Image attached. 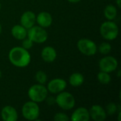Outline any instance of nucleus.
<instances>
[{
	"label": "nucleus",
	"instance_id": "nucleus-21",
	"mask_svg": "<svg viewBox=\"0 0 121 121\" xmlns=\"http://www.w3.org/2000/svg\"><path fill=\"white\" fill-rule=\"evenodd\" d=\"M111 45L107 42H104L100 44L99 47V51L102 55H108L111 51Z\"/></svg>",
	"mask_w": 121,
	"mask_h": 121
},
{
	"label": "nucleus",
	"instance_id": "nucleus-15",
	"mask_svg": "<svg viewBox=\"0 0 121 121\" xmlns=\"http://www.w3.org/2000/svg\"><path fill=\"white\" fill-rule=\"evenodd\" d=\"M41 57L45 62H52L57 57V52L54 48L51 46H46L41 51Z\"/></svg>",
	"mask_w": 121,
	"mask_h": 121
},
{
	"label": "nucleus",
	"instance_id": "nucleus-17",
	"mask_svg": "<svg viewBox=\"0 0 121 121\" xmlns=\"http://www.w3.org/2000/svg\"><path fill=\"white\" fill-rule=\"evenodd\" d=\"M84 82V77L82 74L79 72L73 73L69 78V82L71 86L74 87H78L83 84Z\"/></svg>",
	"mask_w": 121,
	"mask_h": 121
},
{
	"label": "nucleus",
	"instance_id": "nucleus-3",
	"mask_svg": "<svg viewBox=\"0 0 121 121\" xmlns=\"http://www.w3.org/2000/svg\"><path fill=\"white\" fill-rule=\"evenodd\" d=\"M48 91L43 84H37L31 86L28 91V96L30 101L36 103H40L45 101L48 96Z\"/></svg>",
	"mask_w": 121,
	"mask_h": 121
},
{
	"label": "nucleus",
	"instance_id": "nucleus-13",
	"mask_svg": "<svg viewBox=\"0 0 121 121\" xmlns=\"http://www.w3.org/2000/svg\"><path fill=\"white\" fill-rule=\"evenodd\" d=\"M70 119L73 121H89L90 116L89 111L84 107H79L72 113Z\"/></svg>",
	"mask_w": 121,
	"mask_h": 121
},
{
	"label": "nucleus",
	"instance_id": "nucleus-30",
	"mask_svg": "<svg viewBox=\"0 0 121 121\" xmlns=\"http://www.w3.org/2000/svg\"><path fill=\"white\" fill-rule=\"evenodd\" d=\"M118 77H121V70H119V71H118Z\"/></svg>",
	"mask_w": 121,
	"mask_h": 121
},
{
	"label": "nucleus",
	"instance_id": "nucleus-20",
	"mask_svg": "<svg viewBox=\"0 0 121 121\" xmlns=\"http://www.w3.org/2000/svg\"><path fill=\"white\" fill-rule=\"evenodd\" d=\"M35 79L38 84L44 85L46 83L47 79H48V77H47L46 73L42 70L38 71L35 74Z\"/></svg>",
	"mask_w": 121,
	"mask_h": 121
},
{
	"label": "nucleus",
	"instance_id": "nucleus-25",
	"mask_svg": "<svg viewBox=\"0 0 121 121\" xmlns=\"http://www.w3.org/2000/svg\"><path fill=\"white\" fill-rule=\"evenodd\" d=\"M45 100L47 101V103L48 105H54V104L55 103V98H53V97H48L45 99ZM56 104V103H55Z\"/></svg>",
	"mask_w": 121,
	"mask_h": 121
},
{
	"label": "nucleus",
	"instance_id": "nucleus-19",
	"mask_svg": "<svg viewBox=\"0 0 121 121\" xmlns=\"http://www.w3.org/2000/svg\"><path fill=\"white\" fill-rule=\"evenodd\" d=\"M97 79L99 82L102 84H108L111 81V77L109 75V73L105 72H99L97 74Z\"/></svg>",
	"mask_w": 121,
	"mask_h": 121
},
{
	"label": "nucleus",
	"instance_id": "nucleus-6",
	"mask_svg": "<svg viewBox=\"0 0 121 121\" xmlns=\"http://www.w3.org/2000/svg\"><path fill=\"white\" fill-rule=\"evenodd\" d=\"M56 104L63 110H70L75 106V99L72 94L67 91H62L57 94L55 98Z\"/></svg>",
	"mask_w": 121,
	"mask_h": 121
},
{
	"label": "nucleus",
	"instance_id": "nucleus-7",
	"mask_svg": "<svg viewBox=\"0 0 121 121\" xmlns=\"http://www.w3.org/2000/svg\"><path fill=\"white\" fill-rule=\"evenodd\" d=\"M77 48L79 52L86 56L94 55L97 52V46L96 43L88 38H82L77 42Z\"/></svg>",
	"mask_w": 121,
	"mask_h": 121
},
{
	"label": "nucleus",
	"instance_id": "nucleus-16",
	"mask_svg": "<svg viewBox=\"0 0 121 121\" xmlns=\"http://www.w3.org/2000/svg\"><path fill=\"white\" fill-rule=\"evenodd\" d=\"M12 36L19 40H22L27 37V29L21 25H15L11 30Z\"/></svg>",
	"mask_w": 121,
	"mask_h": 121
},
{
	"label": "nucleus",
	"instance_id": "nucleus-5",
	"mask_svg": "<svg viewBox=\"0 0 121 121\" xmlns=\"http://www.w3.org/2000/svg\"><path fill=\"white\" fill-rule=\"evenodd\" d=\"M27 37L35 43H43L48 40V32L40 26H33L27 30Z\"/></svg>",
	"mask_w": 121,
	"mask_h": 121
},
{
	"label": "nucleus",
	"instance_id": "nucleus-14",
	"mask_svg": "<svg viewBox=\"0 0 121 121\" xmlns=\"http://www.w3.org/2000/svg\"><path fill=\"white\" fill-rule=\"evenodd\" d=\"M36 22L43 28H48L52 25V17L51 14L47 11L40 12L36 16Z\"/></svg>",
	"mask_w": 121,
	"mask_h": 121
},
{
	"label": "nucleus",
	"instance_id": "nucleus-9",
	"mask_svg": "<svg viewBox=\"0 0 121 121\" xmlns=\"http://www.w3.org/2000/svg\"><path fill=\"white\" fill-rule=\"evenodd\" d=\"M67 87V82L65 79L61 78H55L50 80L48 84L47 89L49 92L57 94L63 91Z\"/></svg>",
	"mask_w": 121,
	"mask_h": 121
},
{
	"label": "nucleus",
	"instance_id": "nucleus-31",
	"mask_svg": "<svg viewBox=\"0 0 121 121\" xmlns=\"http://www.w3.org/2000/svg\"><path fill=\"white\" fill-rule=\"evenodd\" d=\"M1 75H2V74H1V71L0 70V78L1 77Z\"/></svg>",
	"mask_w": 121,
	"mask_h": 121
},
{
	"label": "nucleus",
	"instance_id": "nucleus-29",
	"mask_svg": "<svg viewBox=\"0 0 121 121\" xmlns=\"http://www.w3.org/2000/svg\"><path fill=\"white\" fill-rule=\"evenodd\" d=\"M1 31H2V26H1V23H0V35H1Z\"/></svg>",
	"mask_w": 121,
	"mask_h": 121
},
{
	"label": "nucleus",
	"instance_id": "nucleus-32",
	"mask_svg": "<svg viewBox=\"0 0 121 121\" xmlns=\"http://www.w3.org/2000/svg\"><path fill=\"white\" fill-rule=\"evenodd\" d=\"M0 10H1V4H0Z\"/></svg>",
	"mask_w": 121,
	"mask_h": 121
},
{
	"label": "nucleus",
	"instance_id": "nucleus-2",
	"mask_svg": "<svg viewBox=\"0 0 121 121\" xmlns=\"http://www.w3.org/2000/svg\"><path fill=\"white\" fill-rule=\"evenodd\" d=\"M100 33L104 39L107 40H113L118 35V26L115 22L108 20L101 25Z\"/></svg>",
	"mask_w": 121,
	"mask_h": 121
},
{
	"label": "nucleus",
	"instance_id": "nucleus-24",
	"mask_svg": "<svg viewBox=\"0 0 121 121\" xmlns=\"http://www.w3.org/2000/svg\"><path fill=\"white\" fill-rule=\"evenodd\" d=\"M22 40H23L22 41V47L23 48H25L26 50H29L33 47V42L30 39H29L28 37H26V38H24Z\"/></svg>",
	"mask_w": 121,
	"mask_h": 121
},
{
	"label": "nucleus",
	"instance_id": "nucleus-4",
	"mask_svg": "<svg viewBox=\"0 0 121 121\" xmlns=\"http://www.w3.org/2000/svg\"><path fill=\"white\" fill-rule=\"evenodd\" d=\"M21 113L25 119L28 121H36L40 116V108L38 103L30 101L23 104Z\"/></svg>",
	"mask_w": 121,
	"mask_h": 121
},
{
	"label": "nucleus",
	"instance_id": "nucleus-10",
	"mask_svg": "<svg viewBox=\"0 0 121 121\" xmlns=\"http://www.w3.org/2000/svg\"><path fill=\"white\" fill-rule=\"evenodd\" d=\"M90 118L95 121H104L107 117L106 111L99 105H94L89 111Z\"/></svg>",
	"mask_w": 121,
	"mask_h": 121
},
{
	"label": "nucleus",
	"instance_id": "nucleus-27",
	"mask_svg": "<svg viewBox=\"0 0 121 121\" xmlns=\"http://www.w3.org/2000/svg\"><path fill=\"white\" fill-rule=\"evenodd\" d=\"M116 4L118 8H121V0H116Z\"/></svg>",
	"mask_w": 121,
	"mask_h": 121
},
{
	"label": "nucleus",
	"instance_id": "nucleus-11",
	"mask_svg": "<svg viewBox=\"0 0 121 121\" xmlns=\"http://www.w3.org/2000/svg\"><path fill=\"white\" fill-rule=\"evenodd\" d=\"M36 22V16L34 12L31 11H27L24 12L21 16V25L23 26L27 30L35 26Z\"/></svg>",
	"mask_w": 121,
	"mask_h": 121
},
{
	"label": "nucleus",
	"instance_id": "nucleus-18",
	"mask_svg": "<svg viewBox=\"0 0 121 121\" xmlns=\"http://www.w3.org/2000/svg\"><path fill=\"white\" fill-rule=\"evenodd\" d=\"M117 13H118L117 9L116 8L115 6L112 4L107 5L104 10V16L108 21H113V19H115L116 17L117 16Z\"/></svg>",
	"mask_w": 121,
	"mask_h": 121
},
{
	"label": "nucleus",
	"instance_id": "nucleus-23",
	"mask_svg": "<svg viewBox=\"0 0 121 121\" xmlns=\"http://www.w3.org/2000/svg\"><path fill=\"white\" fill-rule=\"evenodd\" d=\"M70 118L65 113H57L54 116V120L55 121H67Z\"/></svg>",
	"mask_w": 121,
	"mask_h": 121
},
{
	"label": "nucleus",
	"instance_id": "nucleus-8",
	"mask_svg": "<svg viewBox=\"0 0 121 121\" xmlns=\"http://www.w3.org/2000/svg\"><path fill=\"white\" fill-rule=\"evenodd\" d=\"M118 65V60L113 56H106L99 61V69L102 72L111 73L114 72Z\"/></svg>",
	"mask_w": 121,
	"mask_h": 121
},
{
	"label": "nucleus",
	"instance_id": "nucleus-28",
	"mask_svg": "<svg viewBox=\"0 0 121 121\" xmlns=\"http://www.w3.org/2000/svg\"><path fill=\"white\" fill-rule=\"evenodd\" d=\"M121 110H120V111H119V113H118V121H121Z\"/></svg>",
	"mask_w": 121,
	"mask_h": 121
},
{
	"label": "nucleus",
	"instance_id": "nucleus-1",
	"mask_svg": "<svg viewBox=\"0 0 121 121\" xmlns=\"http://www.w3.org/2000/svg\"><path fill=\"white\" fill-rule=\"evenodd\" d=\"M9 59L13 66L20 68L28 66L31 60L30 55L28 50L19 46L11 49L9 53Z\"/></svg>",
	"mask_w": 121,
	"mask_h": 121
},
{
	"label": "nucleus",
	"instance_id": "nucleus-12",
	"mask_svg": "<svg viewBox=\"0 0 121 121\" xmlns=\"http://www.w3.org/2000/svg\"><path fill=\"white\" fill-rule=\"evenodd\" d=\"M1 117L4 121H16L18 120V113L15 108L6 106L1 109Z\"/></svg>",
	"mask_w": 121,
	"mask_h": 121
},
{
	"label": "nucleus",
	"instance_id": "nucleus-26",
	"mask_svg": "<svg viewBox=\"0 0 121 121\" xmlns=\"http://www.w3.org/2000/svg\"><path fill=\"white\" fill-rule=\"evenodd\" d=\"M69 2H70V3H73V4H75V3H78V2H79L80 1H82V0H67Z\"/></svg>",
	"mask_w": 121,
	"mask_h": 121
},
{
	"label": "nucleus",
	"instance_id": "nucleus-22",
	"mask_svg": "<svg viewBox=\"0 0 121 121\" xmlns=\"http://www.w3.org/2000/svg\"><path fill=\"white\" fill-rule=\"evenodd\" d=\"M118 110V106L114 103H110L106 106V114L108 116H113L114 115Z\"/></svg>",
	"mask_w": 121,
	"mask_h": 121
}]
</instances>
